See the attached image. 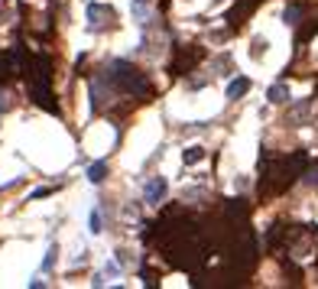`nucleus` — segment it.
I'll list each match as a JSON object with an SVG mask.
<instances>
[{"instance_id":"f257e3e1","label":"nucleus","mask_w":318,"mask_h":289,"mask_svg":"<svg viewBox=\"0 0 318 289\" xmlns=\"http://www.w3.org/2000/svg\"><path fill=\"white\" fill-rule=\"evenodd\" d=\"M104 78L110 81V88H114L117 94H127V98H140V101H146L149 94H153V85H149V78L143 72H136L130 62H123V59H117V62H110V65L104 68Z\"/></svg>"},{"instance_id":"f03ea898","label":"nucleus","mask_w":318,"mask_h":289,"mask_svg":"<svg viewBox=\"0 0 318 289\" xmlns=\"http://www.w3.org/2000/svg\"><path fill=\"white\" fill-rule=\"evenodd\" d=\"M302 169H305V153L279 156V160H273L266 166V176H263V182H260V189H266V192L286 189L289 182H295V176H299Z\"/></svg>"},{"instance_id":"7ed1b4c3","label":"nucleus","mask_w":318,"mask_h":289,"mask_svg":"<svg viewBox=\"0 0 318 289\" xmlns=\"http://www.w3.org/2000/svg\"><path fill=\"white\" fill-rule=\"evenodd\" d=\"M88 26H91V30L114 26V10L104 7V4H88Z\"/></svg>"},{"instance_id":"20e7f679","label":"nucleus","mask_w":318,"mask_h":289,"mask_svg":"<svg viewBox=\"0 0 318 289\" xmlns=\"http://www.w3.org/2000/svg\"><path fill=\"white\" fill-rule=\"evenodd\" d=\"M133 17H136V23H140L143 30H146V26L156 20V13L149 10V4H146V0H133Z\"/></svg>"},{"instance_id":"39448f33","label":"nucleus","mask_w":318,"mask_h":289,"mask_svg":"<svg viewBox=\"0 0 318 289\" xmlns=\"http://www.w3.org/2000/svg\"><path fill=\"white\" fill-rule=\"evenodd\" d=\"M253 7H257V0H240V4L234 7L231 13H227V20H231V26H240V23H244V17H247V13L253 10Z\"/></svg>"},{"instance_id":"423d86ee","label":"nucleus","mask_w":318,"mask_h":289,"mask_svg":"<svg viewBox=\"0 0 318 289\" xmlns=\"http://www.w3.org/2000/svg\"><path fill=\"white\" fill-rule=\"evenodd\" d=\"M163 198H166V179H159V176H156L153 182L146 185V202H149V205H159Z\"/></svg>"},{"instance_id":"0eeeda50","label":"nucleus","mask_w":318,"mask_h":289,"mask_svg":"<svg viewBox=\"0 0 318 289\" xmlns=\"http://www.w3.org/2000/svg\"><path fill=\"white\" fill-rule=\"evenodd\" d=\"M247 91H250V78H234L231 85H227V98L231 101H237L240 94H247Z\"/></svg>"},{"instance_id":"6e6552de","label":"nucleus","mask_w":318,"mask_h":289,"mask_svg":"<svg viewBox=\"0 0 318 289\" xmlns=\"http://www.w3.org/2000/svg\"><path fill=\"white\" fill-rule=\"evenodd\" d=\"M104 176H107V163H91L88 166V179L91 182H104Z\"/></svg>"},{"instance_id":"1a4fd4ad","label":"nucleus","mask_w":318,"mask_h":289,"mask_svg":"<svg viewBox=\"0 0 318 289\" xmlns=\"http://www.w3.org/2000/svg\"><path fill=\"white\" fill-rule=\"evenodd\" d=\"M269 101H273V104L289 101V88H286V85H273V88H269Z\"/></svg>"},{"instance_id":"9d476101","label":"nucleus","mask_w":318,"mask_h":289,"mask_svg":"<svg viewBox=\"0 0 318 289\" xmlns=\"http://www.w3.org/2000/svg\"><path fill=\"white\" fill-rule=\"evenodd\" d=\"M13 72H17V68H13V59H7L4 52H0V81H7Z\"/></svg>"},{"instance_id":"9b49d317","label":"nucleus","mask_w":318,"mask_h":289,"mask_svg":"<svg viewBox=\"0 0 318 289\" xmlns=\"http://www.w3.org/2000/svg\"><path fill=\"white\" fill-rule=\"evenodd\" d=\"M182 160L189 163V166H192V163H202L205 160V150L202 147H192V150H185V153H182Z\"/></svg>"},{"instance_id":"f8f14e48","label":"nucleus","mask_w":318,"mask_h":289,"mask_svg":"<svg viewBox=\"0 0 318 289\" xmlns=\"http://www.w3.org/2000/svg\"><path fill=\"white\" fill-rule=\"evenodd\" d=\"M302 4H292V7H286V23H299V17H302Z\"/></svg>"},{"instance_id":"ddd939ff","label":"nucleus","mask_w":318,"mask_h":289,"mask_svg":"<svg viewBox=\"0 0 318 289\" xmlns=\"http://www.w3.org/2000/svg\"><path fill=\"white\" fill-rule=\"evenodd\" d=\"M263 52H266V39H263V36H257V39H253V49H250V56H253V59H260Z\"/></svg>"},{"instance_id":"4468645a","label":"nucleus","mask_w":318,"mask_h":289,"mask_svg":"<svg viewBox=\"0 0 318 289\" xmlns=\"http://www.w3.org/2000/svg\"><path fill=\"white\" fill-rule=\"evenodd\" d=\"M55 257H59V247H49V257L43 260V270H49V266L55 263Z\"/></svg>"},{"instance_id":"2eb2a0df","label":"nucleus","mask_w":318,"mask_h":289,"mask_svg":"<svg viewBox=\"0 0 318 289\" xmlns=\"http://www.w3.org/2000/svg\"><path fill=\"white\" fill-rule=\"evenodd\" d=\"M0 111H10V94L0 91Z\"/></svg>"},{"instance_id":"dca6fc26","label":"nucleus","mask_w":318,"mask_h":289,"mask_svg":"<svg viewBox=\"0 0 318 289\" xmlns=\"http://www.w3.org/2000/svg\"><path fill=\"white\" fill-rule=\"evenodd\" d=\"M91 231H101V211H94V215H91Z\"/></svg>"},{"instance_id":"f3484780","label":"nucleus","mask_w":318,"mask_h":289,"mask_svg":"<svg viewBox=\"0 0 318 289\" xmlns=\"http://www.w3.org/2000/svg\"><path fill=\"white\" fill-rule=\"evenodd\" d=\"M305 182H308V185H318V169H315V173H308Z\"/></svg>"}]
</instances>
